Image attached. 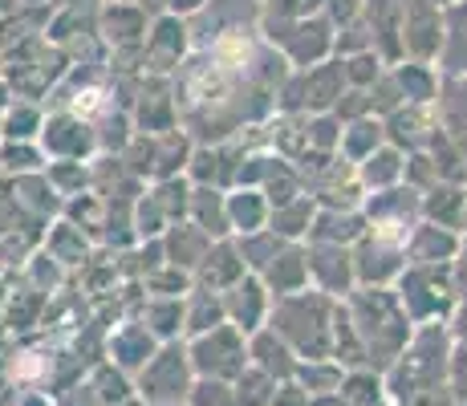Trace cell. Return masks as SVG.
I'll return each instance as SVG.
<instances>
[{
	"label": "cell",
	"mask_w": 467,
	"mask_h": 406,
	"mask_svg": "<svg viewBox=\"0 0 467 406\" xmlns=\"http://www.w3.org/2000/svg\"><path fill=\"white\" fill-rule=\"evenodd\" d=\"M223 53H228V57H244V45H240V41H223Z\"/></svg>",
	"instance_id": "3957f363"
},
{
	"label": "cell",
	"mask_w": 467,
	"mask_h": 406,
	"mask_svg": "<svg viewBox=\"0 0 467 406\" xmlns=\"http://www.w3.org/2000/svg\"><path fill=\"white\" fill-rule=\"evenodd\" d=\"M33 374H41V362H37V354H25V362L16 366V378H33Z\"/></svg>",
	"instance_id": "7a4b0ae2"
},
{
	"label": "cell",
	"mask_w": 467,
	"mask_h": 406,
	"mask_svg": "<svg viewBox=\"0 0 467 406\" xmlns=\"http://www.w3.org/2000/svg\"><path fill=\"white\" fill-rule=\"evenodd\" d=\"M200 406H236L232 394H223V386H200Z\"/></svg>",
	"instance_id": "6da1fadb"
}]
</instances>
